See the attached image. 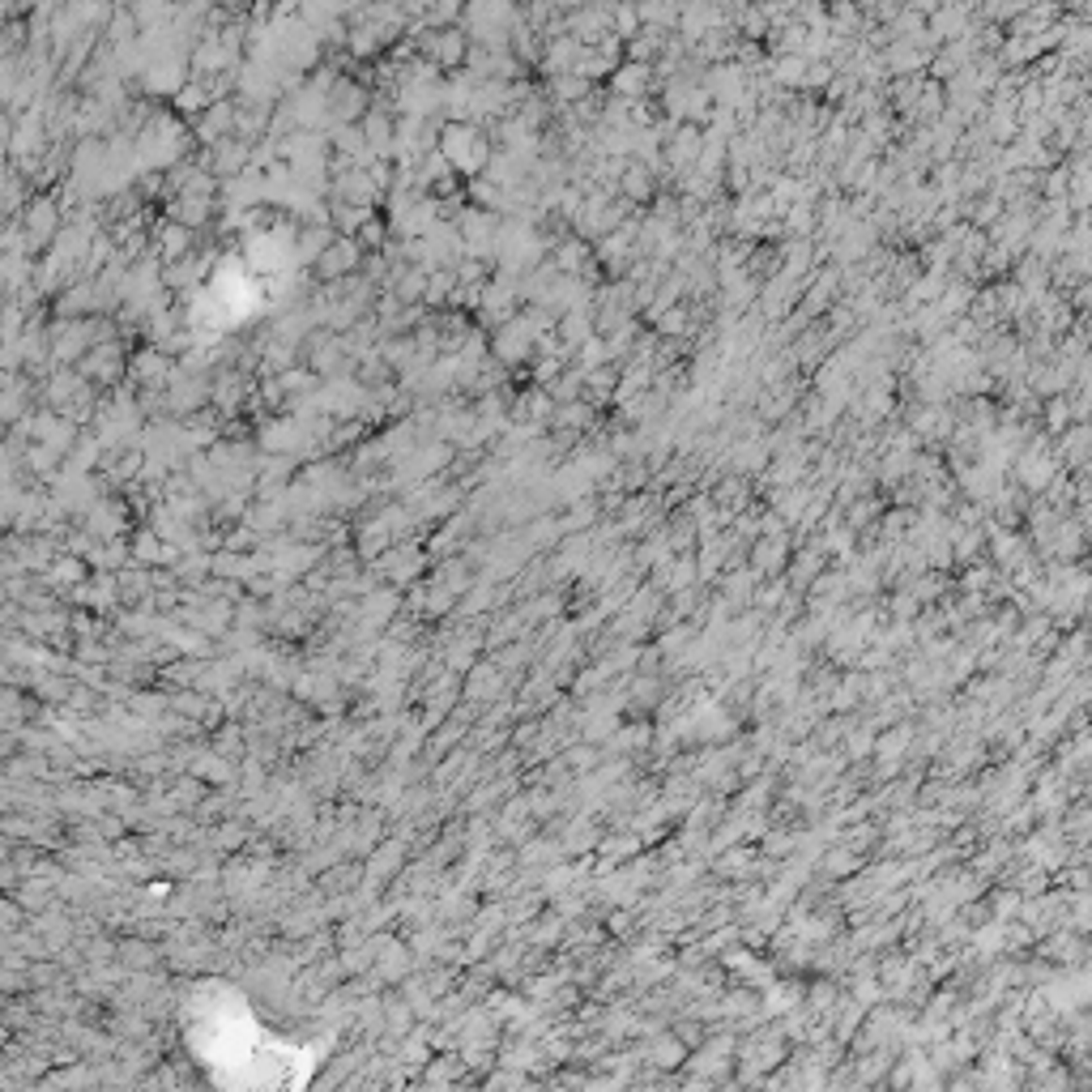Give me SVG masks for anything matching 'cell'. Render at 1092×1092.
Masks as SVG:
<instances>
[{
    "instance_id": "cell-1",
    "label": "cell",
    "mask_w": 1092,
    "mask_h": 1092,
    "mask_svg": "<svg viewBox=\"0 0 1092 1092\" xmlns=\"http://www.w3.org/2000/svg\"><path fill=\"white\" fill-rule=\"evenodd\" d=\"M363 265V248L354 235H337L329 248H324V257L312 265V273L320 282H337V278H351V273H359Z\"/></svg>"
},
{
    "instance_id": "cell-2",
    "label": "cell",
    "mask_w": 1092,
    "mask_h": 1092,
    "mask_svg": "<svg viewBox=\"0 0 1092 1092\" xmlns=\"http://www.w3.org/2000/svg\"><path fill=\"white\" fill-rule=\"evenodd\" d=\"M427 47H431L435 65H445V69H461L465 56H470L465 30H431V35H427Z\"/></svg>"
},
{
    "instance_id": "cell-3",
    "label": "cell",
    "mask_w": 1092,
    "mask_h": 1092,
    "mask_svg": "<svg viewBox=\"0 0 1092 1092\" xmlns=\"http://www.w3.org/2000/svg\"><path fill=\"white\" fill-rule=\"evenodd\" d=\"M243 163H248V137H226L213 146V158H210V167L218 179H231L243 171Z\"/></svg>"
},
{
    "instance_id": "cell-4",
    "label": "cell",
    "mask_w": 1092,
    "mask_h": 1092,
    "mask_svg": "<svg viewBox=\"0 0 1092 1092\" xmlns=\"http://www.w3.org/2000/svg\"><path fill=\"white\" fill-rule=\"evenodd\" d=\"M167 213H171V223L196 231V226H205L213 218V201L210 196H176V201L167 205Z\"/></svg>"
},
{
    "instance_id": "cell-5",
    "label": "cell",
    "mask_w": 1092,
    "mask_h": 1092,
    "mask_svg": "<svg viewBox=\"0 0 1092 1092\" xmlns=\"http://www.w3.org/2000/svg\"><path fill=\"white\" fill-rule=\"evenodd\" d=\"M427 287H431L427 269H398L393 295H398V304H427Z\"/></svg>"
},
{
    "instance_id": "cell-6",
    "label": "cell",
    "mask_w": 1092,
    "mask_h": 1092,
    "mask_svg": "<svg viewBox=\"0 0 1092 1092\" xmlns=\"http://www.w3.org/2000/svg\"><path fill=\"white\" fill-rule=\"evenodd\" d=\"M389 141H393V116L384 112V107H371V112L363 116V146L384 149Z\"/></svg>"
},
{
    "instance_id": "cell-7",
    "label": "cell",
    "mask_w": 1092,
    "mask_h": 1092,
    "mask_svg": "<svg viewBox=\"0 0 1092 1092\" xmlns=\"http://www.w3.org/2000/svg\"><path fill=\"white\" fill-rule=\"evenodd\" d=\"M26 226H30V240L35 243L52 240V235H56V210H52V201H30Z\"/></svg>"
},
{
    "instance_id": "cell-8",
    "label": "cell",
    "mask_w": 1092,
    "mask_h": 1092,
    "mask_svg": "<svg viewBox=\"0 0 1092 1092\" xmlns=\"http://www.w3.org/2000/svg\"><path fill=\"white\" fill-rule=\"evenodd\" d=\"M529 351V334L521 329V324H508V329H500V342H495V354H500L504 363H517L525 359Z\"/></svg>"
}]
</instances>
